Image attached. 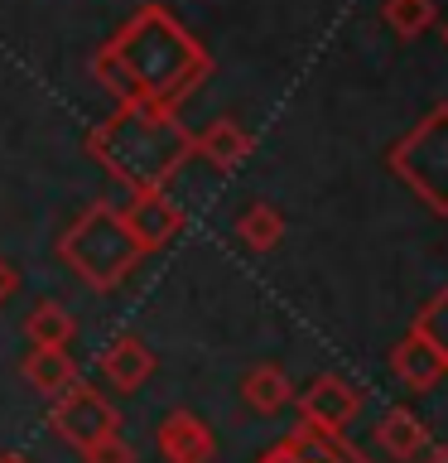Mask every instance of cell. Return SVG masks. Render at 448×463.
<instances>
[{"label":"cell","mask_w":448,"mask_h":463,"mask_svg":"<svg viewBox=\"0 0 448 463\" xmlns=\"http://www.w3.org/2000/svg\"><path fill=\"white\" fill-rule=\"evenodd\" d=\"M92 78L116 97V107L179 111V101L212 78V53L169 5H140L97 49Z\"/></svg>","instance_id":"1"},{"label":"cell","mask_w":448,"mask_h":463,"mask_svg":"<svg viewBox=\"0 0 448 463\" xmlns=\"http://www.w3.org/2000/svg\"><path fill=\"white\" fill-rule=\"evenodd\" d=\"M87 155L126 188H169L193 159V130L173 107H116L87 130Z\"/></svg>","instance_id":"2"},{"label":"cell","mask_w":448,"mask_h":463,"mask_svg":"<svg viewBox=\"0 0 448 463\" xmlns=\"http://www.w3.org/2000/svg\"><path fill=\"white\" fill-rule=\"evenodd\" d=\"M58 256L63 266L78 275L87 289L97 295H111V289L126 285V275L140 266V241L130 237L121 208L111 203H87V208L72 217V227L58 237Z\"/></svg>","instance_id":"3"},{"label":"cell","mask_w":448,"mask_h":463,"mask_svg":"<svg viewBox=\"0 0 448 463\" xmlns=\"http://www.w3.org/2000/svg\"><path fill=\"white\" fill-rule=\"evenodd\" d=\"M386 169L425 203L434 217H448V101L429 107L386 150Z\"/></svg>","instance_id":"4"},{"label":"cell","mask_w":448,"mask_h":463,"mask_svg":"<svg viewBox=\"0 0 448 463\" xmlns=\"http://www.w3.org/2000/svg\"><path fill=\"white\" fill-rule=\"evenodd\" d=\"M49 420H53V430L63 434L72 449H87V444L107 439V434H121L116 405L101 396V391H92L87 382H68L63 391H58L53 405H49Z\"/></svg>","instance_id":"5"},{"label":"cell","mask_w":448,"mask_h":463,"mask_svg":"<svg viewBox=\"0 0 448 463\" xmlns=\"http://www.w3.org/2000/svg\"><path fill=\"white\" fill-rule=\"evenodd\" d=\"M126 227H130V237L140 241V251L150 256V251H164V246L183 232V208L173 203L164 188H130V203H126Z\"/></svg>","instance_id":"6"},{"label":"cell","mask_w":448,"mask_h":463,"mask_svg":"<svg viewBox=\"0 0 448 463\" xmlns=\"http://www.w3.org/2000/svg\"><path fill=\"white\" fill-rule=\"evenodd\" d=\"M357 411H361V391L347 382V376H338V372L313 376V382L299 391V420L313 425V430L338 434V430H347L357 420Z\"/></svg>","instance_id":"7"},{"label":"cell","mask_w":448,"mask_h":463,"mask_svg":"<svg viewBox=\"0 0 448 463\" xmlns=\"http://www.w3.org/2000/svg\"><path fill=\"white\" fill-rule=\"evenodd\" d=\"M256 463H371L367 449H357L347 439V430L328 434V430H313L299 420V430H289L275 449H266Z\"/></svg>","instance_id":"8"},{"label":"cell","mask_w":448,"mask_h":463,"mask_svg":"<svg viewBox=\"0 0 448 463\" xmlns=\"http://www.w3.org/2000/svg\"><path fill=\"white\" fill-rule=\"evenodd\" d=\"M154 444L164 463H212L217 458V439L208 430V420L193 411H169L154 425Z\"/></svg>","instance_id":"9"},{"label":"cell","mask_w":448,"mask_h":463,"mask_svg":"<svg viewBox=\"0 0 448 463\" xmlns=\"http://www.w3.org/2000/svg\"><path fill=\"white\" fill-rule=\"evenodd\" d=\"M154 372V353L150 343L135 338V333H116V338L101 347V376L116 386V391H140Z\"/></svg>","instance_id":"10"},{"label":"cell","mask_w":448,"mask_h":463,"mask_svg":"<svg viewBox=\"0 0 448 463\" xmlns=\"http://www.w3.org/2000/svg\"><path fill=\"white\" fill-rule=\"evenodd\" d=\"M390 372H396V382H405L410 391H434L448 376V367H443V357L434 353V347L419 338V333L410 328L405 338L390 347Z\"/></svg>","instance_id":"11"},{"label":"cell","mask_w":448,"mask_h":463,"mask_svg":"<svg viewBox=\"0 0 448 463\" xmlns=\"http://www.w3.org/2000/svg\"><path fill=\"white\" fill-rule=\"evenodd\" d=\"M251 150H256V140L237 116H217L202 136H193V155H202L212 169H237L251 159Z\"/></svg>","instance_id":"12"},{"label":"cell","mask_w":448,"mask_h":463,"mask_svg":"<svg viewBox=\"0 0 448 463\" xmlns=\"http://www.w3.org/2000/svg\"><path fill=\"white\" fill-rule=\"evenodd\" d=\"M376 444H381V454H390L396 463H415L429 449V430L415 411L396 405V411H386L376 420Z\"/></svg>","instance_id":"13"},{"label":"cell","mask_w":448,"mask_h":463,"mask_svg":"<svg viewBox=\"0 0 448 463\" xmlns=\"http://www.w3.org/2000/svg\"><path fill=\"white\" fill-rule=\"evenodd\" d=\"M241 401L251 405L256 415H280L289 401H294V386H289L285 367H275V362H260L241 376Z\"/></svg>","instance_id":"14"},{"label":"cell","mask_w":448,"mask_h":463,"mask_svg":"<svg viewBox=\"0 0 448 463\" xmlns=\"http://www.w3.org/2000/svg\"><path fill=\"white\" fill-rule=\"evenodd\" d=\"M24 382L43 391V396H58L68 382H78V362H72L63 347H34L24 357Z\"/></svg>","instance_id":"15"},{"label":"cell","mask_w":448,"mask_h":463,"mask_svg":"<svg viewBox=\"0 0 448 463\" xmlns=\"http://www.w3.org/2000/svg\"><path fill=\"white\" fill-rule=\"evenodd\" d=\"M381 20L396 39H425L439 24V5L434 0H381Z\"/></svg>","instance_id":"16"},{"label":"cell","mask_w":448,"mask_h":463,"mask_svg":"<svg viewBox=\"0 0 448 463\" xmlns=\"http://www.w3.org/2000/svg\"><path fill=\"white\" fill-rule=\"evenodd\" d=\"M72 328H78V324H72V314L58 299H39L34 309H29V318H24V333H29V343H34V347H68Z\"/></svg>","instance_id":"17"},{"label":"cell","mask_w":448,"mask_h":463,"mask_svg":"<svg viewBox=\"0 0 448 463\" xmlns=\"http://www.w3.org/2000/svg\"><path fill=\"white\" fill-rule=\"evenodd\" d=\"M237 237L251 246V251H270V246H280V237H285V213L275 208V203L256 198L251 208L237 217Z\"/></svg>","instance_id":"18"},{"label":"cell","mask_w":448,"mask_h":463,"mask_svg":"<svg viewBox=\"0 0 448 463\" xmlns=\"http://www.w3.org/2000/svg\"><path fill=\"white\" fill-rule=\"evenodd\" d=\"M415 333L434 347V353L443 357V367H448V285L425 304V309L415 314Z\"/></svg>","instance_id":"19"},{"label":"cell","mask_w":448,"mask_h":463,"mask_svg":"<svg viewBox=\"0 0 448 463\" xmlns=\"http://www.w3.org/2000/svg\"><path fill=\"white\" fill-rule=\"evenodd\" d=\"M78 454H82V463H135V449H130L121 434H107V439L87 444Z\"/></svg>","instance_id":"20"},{"label":"cell","mask_w":448,"mask_h":463,"mask_svg":"<svg viewBox=\"0 0 448 463\" xmlns=\"http://www.w3.org/2000/svg\"><path fill=\"white\" fill-rule=\"evenodd\" d=\"M14 285H20V275H14V266H10L5 256H0V304L14 295Z\"/></svg>","instance_id":"21"},{"label":"cell","mask_w":448,"mask_h":463,"mask_svg":"<svg viewBox=\"0 0 448 463\" xmlns=\"http://www.w3.org/2000/svg\"><path fill=\"white\" fill-rule=\"evenodd\" d=\"M415 463H448V449H425Z\"/></svg>","instance_id":"22"},{"label":"cell","mask_w":448,"mask_h":463,"mask_svg":"<svg viewBox=\"0 0 448 463\" xmlns=\"http://www.w3.org/2000/svg\"><path fill=\"white\" fill-rule=\"evenodd\" d=\"M0 463H29L24 454H0Z\"/></svg>","instance_id":"23"},{"label":"cell","mask_w":448,"mask_h":463,"mask_svg":"<svg viewBox=\"0 0 448 463\" xmlns=\"http://www.w3.org/2000/svg\"><path fill=\"white\" fill-rule=\"evenodd\" d=\"M443 43H448V24H443Z\"/></svg>","instance_id":"24"}]
</instances>
